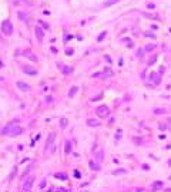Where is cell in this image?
I'll return each mask as SVG.
<instances>
[{
    "mask_svg": "<svg viewBox=\"0 0 171 192\" xmlns=\"http://www.w3.org/2000/svg\"><path fill=\"white\" fill-rule=\"evenodd\" d=\"M96 112H97V115H98L100 118H107L108 115H110V110H108L107 105H100V107L96 110Z\"/></svg>",
    "mask_w": 171,
    "mask_h": 192,
    "instance_id": "cell-1",
    "label": "cell"
},
{
    "mask_svg": "<svg viewBox=\"0 0 171 192\" xmlns=\"http://www.w3.org/2000/svg\"><path fill=\"white\" fill-rule=\"evenodd\" d=\"M2 31H3L6 36H10V34L13 33V26H12L10 20H4V21L2 23Z\"/></svg>",
    "mask_w": 171,
    "mask_h": 192,
    "instance_id": "cell-2",
    "label": "cell"
},
{
    "mask_svg": "<svg viewBox=\"0 0 171 192\" xmlns=\"http://www.w3.org/2000/svg\"><path fill=\"white\" fill-rule=\"evenodd\" d=\"M57 67H59V70H60L64 75H68V74H71V73L74 71L73 67H68V65H66V64H63V63H57Z\"/></svg>",
    "mask_w": 171,
    "mask_h": 192,
    "instance_id": "cell-3",
    "label": "cell"
},
{
    "mask_svg": "<svg viewBox=\"0 0 171 192\" xmlns=\"http://www.w3.org/2000/svg\"><path fill=\"white\" fill-rule=\"evenodd\" d=\"M14 123H9L6 127H3L2 128V131H0V134H2V135H10V132L13 131V128H14Z\"/></svg>",
    "mask_w": 171,
    "mask_h": 192,
    "instance_id": "cell-4",
    "label": "cell"
},
{
    "mask_svg": "<svg viewBox=\"0 0 171 192\" xmlns=\"http://www.w3.org/2000/svg\"><path fill=\"white\" fill-rule=\"evenodd\" d=\"M16 86H17V88L21 90V91H29V90H30V84H27V83H24V81H17Z\"/></svg>",
    "mask_w": 171,
    "mask_h": 192,
    "instance_id": "cell-5",
    "label": "cell"
},
{
    "mask_svg": "<svg viewBox=\"0 0 171 192\" xmlns=\"http://www.w3.org/2000/svg\"><path fill=\"white\" fill-rule=\"evenodd\" d=\"M23 56H24L26 58H29V60H31L33 63H37V57H36V56H34V54H33V53H31L30 50H26V51L23 53Z\"/></svg>",
    "mask_w": 171,
    "mask_h": 192,
    "instance_id": "cell-6",
    "label": "cell"
},
{
    "mask_svg": "<svg viewBox=\"0 0 171 192\" xmlns=\"http://www.w3.org/2000/svg\"><path fill=\"white\" fill-rule=\"evenodd\" d=\"M33 181H34V178L29 176V179H27V181L24 182V185H23V191H30L31 186H33Z\"/></svg>",
    "mask_w": 171,
    "mask_h": 192,
    "instance_id": "cell-7",
    "label": "cell"
},
{
    "mask_svg": "<svg viewBox=\"0 0 171 192\" xmlns=\"http://www.w3.org/2000/svg\"><path fill=\"white\" fill-rule=\"evenodd\" d=\"M23 71L29 75H37V70L33 67H23Z\"/></svg>",
    "mask_w": 171,
    "mask_h": 192,
    "instance_id": "cell-8",
    "label": "cell"
},
{
    "mask_svg": "<svg viewBox=\"0 0 171 192\" xmlns=\"http://www.w3.org/2000/svg\"><path fill=\"white\" fill-rule=\"evenodd\" d=\"M20 134H23V128L14 125V128H13V131L10 132V135H12V137H16V135H20Z\"/></svg>",
    "mask_w": 171,
    "mask_h": 192,
    "instance_id": "cell-9",
    "label": "cell"
},
{
    "mask_svg": "<svg viewBox=\"0 0 171 192\" xmlns=\"http://www.w3.org/2000/svg\"><path fill=\"white\" fill-rule=\"evenodd\" d=\"M43 36H44V34H43V29L38 26V27H36V37H37V40L38 41H41L43 40Z\"/></svg>",
    "mask_w": 171,
    "mask_h": 192,
    "instance_id": "cell-10",
    "label": "cell"
},
{
    "mask_svg": "<svg viewBox=\"0 0 171 192\" xmlns=\"http://www.w3.org/2000/svg\"><path fill=\"white\" fill-rule=\"evenodd\" d=\"M54 178H57V179H60V181H66V179H67V174H66V172H56V174H54Z\"/></svg>",
    "mask_w": 171,
    "mask_h": 192,
    "instance_id": "cell-11",
    "label": "cell"
},
{
    "mask_svg": "<svg viewBox=\"0 0 171 192\" xmlns=\"http://www.w3.org/2000/svg\"><path fill=\"white\" fill-rule=\"evenodd\" d=\"M117 2H120V0H107V2H104V7H108V6H113V4H115Z\"/></svg>",
    "mask_w": 171,
    "mask_h": 192,
    "instance_id": "cell-12",
    "label": "cell"
},
{
    "mask_svg": "<svg viewBox=\"0 0 171 192\" xmlns=\"http://www.w3.org/2000/svg\"><path fill=\"white\" fill-rule=\"evenodd\" d=\"M87 124H89L90 127H98V125H100V123H98V121H96V120H89V121H87Z\"/></svg>",
    "mask_w": 171,
    "mask_h": 192,
    "instance_id": "cell-13",
    "label": "cell"
},
{
    "mask_svg": "<svg viewBox=\"0 0 171 192\" xmlns=\"http://www.w3.org/2000/svg\"><path fill=\"white\" fill-rule=\"evenodd\" d=\"M53 139H54V134H51V135L49 137V139H47V144H46V149H49V147L53 144Z\"/></svg>",
    "mask_w": 171,
    "mask_h": 192,
    "instance_id": "cell-14",
    "label": "cell"
},
{
    "mask_svg": "<svg viewBox=\"0 0 171 192\" xmlns=\"http://www.w3.org/2000/svg\"><path fill=\"white\" fill-rule=\"evenodd\" d=\"M89 165H90V168H91L93 171H98V169H100L98 164H96V162H93V161H90V164H89Z\"/></svg>",
    "mask_w": 171,
    "mask_h": 192,
    "instance_id": "cell-15",
    "label": "cell"
},
{
    "mask_svg": "<svg viewBox=\"0 0 171 192\" xmlns=\"http://www.w3.org/2000/svg\"><path fill=\"white\" fill-rule=\"evenodd\" d=\"M161 188H162V182H160V181H158V182H154V184H153V189H154V191L161 189Z\"/></svg>",
    "mask_w": 171,
    "mask_h": 192,
    "instance_id": "cell-16",
    "label": "cell"
},
{
    "mask_svg": "<svg viewBox=\"0 0 171 192\" xmlns=\"http://www.w3.org/2000/svg\"><path fill=\"white\" fill-rule=\"evenodd\" d=\"M70 151H71V142H70V141H67V142H66L64 152H66V154H70Z\"/></svg>",
    "mask_w": 171,
    "mask_h": 192,
    "instance_id": "cell-17",
    "label": "cell"
},
{
    "mask_svg": "<svg viewBox=\"0 0 171 192\" xmlns=\"http://www.w3.org/2000/svg\"><path fill=\"white\" fill-rule=\"evenodd\" d=\"M77 91H78V88H77V87H71V90L68 91V97H73Z\"/></svg>",
    "mask_w": 171,
    "mask_h": 192,
    "instance_id": "cell-18",
    "label": "cell"
},
{
    "mask_svg": "<svg viewBox=\"0 0 171 192\" xmlns=\"http://www.w3.org/2000/svg\"><path fill=\"white\" fill-rule=\"evenodd\" d=\"M113 174H114V175H120V174L123 175V174H127V171H125V169H115Z\"/></svg>",
    "mask_w": 171,
    "mask_h": 192,
    "instance_id": "cell-19",
    "label": "cell"
},
{
    "mask_svg": "<svg viewBox=\"0 0 171 192\" xmlns=\"http://www.w3.org/2000/svg\"><path fill=\"white\" fill-rule=\"evenodd\" d=\"M60 127H61V128H66V127H67V120H66V118H63V120L60 121Z\"/></svg>",
    "mask_w": 171,
    "mask_h": 192,
    "instance_id": "cell-20",
    "label": "cell"
},
{
    "mask_svg": "<svg viewBox=\"0 0 171 192\" xmlns=\"http://www.w3.org/2000/svg\"><path fill=\"white\" fill-rule=\"evenodd\" d=\"M106 34H107V31H103V33H101V34L98 36V38H97V41H101V40H103V38L106 37Z\"/></svg>",
    "mask_w": 171,
    "mask_h": 192,
    "instance_id": "cell-21",
    "label": "cell"
},
{
    "mask_svg": "<svg viewBox=\"0 0 171 192\" xmlns=\"http://www.w3.org/2000/svg\"><path fill=\"white\" fill-rule=\"evenodd\" d=\"M154 47H155L154 44H148V46L145 47V50H147V51H150V50H154Z\"/></svg>",
    "mask_w": 171,
    "mask_h": 192,
    "instance_id": "cell-22",
    "label": "cell"
},
{
    "mask_svg": "<svg viewBox=\"0 0 171 192\" xmlns=\"http://www.w3.org/2000/svg\"><path fill=\"white\" fill-rule=\"evenodd\" d=\"M165 111L164 110H161V108H158V110H154V114H164Z\"/></svg>",
    "mask_w": 171,
    "mask_h": 192,
    "instance_id": "cell-23",
    "label": "cell"
},
{
    "mask_svg": "<svg viewBox=\"0 0 171 192\" xmlns=\"http://www.w3.org/2000/svg\"><path fill=\"white\" fill-rule=\"evenodd\" d=\"M74 176H76V178H80V176H81V175H80V171L76 169V171H74Z\"/></svg>",
    "mask_w": 171,
    "mask_h": 192,
    "instance_id": "cell-24",
    "label": "cell"
},
{
    "mask_svg": "<svg viewBox=\"0 0 171 192\" xmlns=\"http://www.w3.org/2000/svg\"><path fill=\"white\" fill-rule=\"evenodd\" d=\"M73 53H74V51H73V50H71V49H68V50H67V51H66V54H67V56H71V54H73Z\"/></svg>",
    "mask_w": 171,
    "mask_h": 192,
    "instance_id": "cell-25",
    "label": "cell"
},
{
    "mask_svg": "<svg viewBox=\"0 0 171 192\" xmlns=\"http://www.w3.org/2000/svg\"><path fill=\"white\" fill-rule=\"evenodd\" d=\"M46 101L50 102V101H53V98H51V97H46Z\"/></svg>",
    "mask_w": 171,
    "mask_h": 192,
    "instance_id": "cell-26",
    "label": "cell"
},
{
    "mask_svg": "<svg viewBox=\"0 0 171 192\" xmlns=\"http://www.w3.org/2000/svg\"><path fill=\"white\" fill-rule=\"evenodd\" d=\"M40 186H41V188H44V186H46V181H43V182L40 184Z\"/></svg>",
    "mask_w": 171,
    "mask_h": 192,
    "instance_id": "cell-27",
    "label": "cell"
},
{
    "mask_svg": "<svg viewBox=\"0 0 171 192\" xmlns=\"http://www.w3.org/2000/svg\"><path fill=\"white\" fill-rule=\"evenodd\" d=\"M143 139H140V138H134V142H141Z\"/></svg>",
    "mask_w": 171,
    "mask_h": 192,
    "instance_id": "cell-28",
    "label": "cell"
},
{
    "mask_svg": "<svg viewBox=\"0 0 171 192\" xmlns=\"http://www.w3.org/2000/svg\"><path fill=\"white\" fill-rule=\"evenodd\" d=\"M170 125H171V120H170Z\"/></svg>",
    "mask_w": 171,
    "mask_h": 192,
    "instance_id": "cell-29",
    "label": "cell"
},
{
    "mask_svg": "<svg viewBox=\"0 0 171 192\" xmlns=\"http://www.w3.org/2000/svg\"><path fill=\"white\" fill-rule=\"evenodd\" d=\"M170 179H171V176H170Z\"/></svg>",
    "mask_w": 171,
    "mask_h": 192,
    "instance_id": "cell-30",
    "label": "cell"
}]
</instances>
